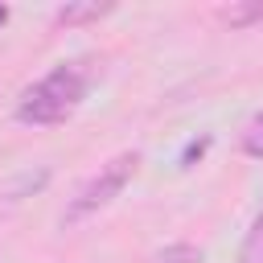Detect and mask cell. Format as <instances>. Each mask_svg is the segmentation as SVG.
Listing matches in <instances>:
<instances>
[{"mask_svg":"<svg viewBox=\"0 0 263 263\" xmlns=\"http://www.w3.org/2000/svg\"><path fill=\"white\" fill-rule=\"evenodd\" d=\"M148 263H201V247H193V242H168Z\"/></svg>","mask_w":263,"mask_h":263,"instance_id":"cell-7","label":"cell"},{"mask_svg":"<svg viewBox=\"0 0 263 263\" xmlns=\"http://www.w3.org/2000/svg\"><path fill=\"white\" fill-rule=\"evenodd\" d=\"M218 16H222V25H230V29H255V25H263V0L230 4V8H222Z\"/></svg>","mask_w":263,"mask_h":263,"instance_id":"cell-4","label":"cell"},{"mask_svg":"<svg viewBox=\"0 0 263 263\" xmlns=\"http://www.w3.org/2000/svg\"><path fill=\"white\" fill-rule=\"evenodd\" d=\"M115 8L111 4H62V8H53V25H86V21H103V16H111Z\"/></svg>","mask_w":263,"mask_h":263,"instance_id":"cell-3","label":"cell"},{"mask_svg":"<svg viewBox=\"0 0 263 263\" xmlns=\"http://www.w3.org/2000/svg\"><path fill=\"white\" fill-rule=\"evenodd\" d=\"M140 164H144V152H140V148H123V152H115L107 164H99V168L74 189V197L66 201L62 226H78V222L95 218L99 210H107V205L132 185V177L140 173Z\"/></svg>","mask_w":263,"mask_h":263,"instance_id":"cell-2","label":"cell"},{"mask_svg":"<svg viewBox=\"0 0 263 263\" xmlns=\"http://www.w3.org/2000/svg\"><path fill=\"white\" fill-rule=\"evenodd\" d=\"M238 152L251 160H263V111H255L242 127H238Z\"/></svg>","mask_w":263,"mask_h":263,"instance_id":"cell-5","label":"cell"},{"mask_svg":"<svg viewBox=\"0 0 263 263\" xmlns=\"http://www.w3.org/2000/svg\"><path fill=\"white\" fill-rule=\"evenodd\" d=\"M205 148H210V136H201V140H189V144H185V152H181V168H193V164L205 156Z\"/></svg>","mask_w":263,"mask_h":263,"instance_id":"cell-8","label":"cell"},{"mask_svg":"<svg viewBox=\"0 0 263 263\" xmlns=\"http://www.w3.org/2000/svg\"><path fill=\"white\" fill-rule=\"evenodd\" d=\"M234 263H263V210L251 218L242 242H238V259Z\"/></svg>","mask_w":263,"mask_h":263,"instance_id":"cell-6","label":"cell"},{"mask_svg":"<svg viewBox=\"0 0 263 263\" xmlns=\"http://www.w3.org/2000/svg\"><path fill=\"white\" fill-rule=\"evenodd\" d=\"M4 21H8V4H0V25H4Z\"/></svg>","mask_w":263,"mask_h":263,"instance_id":"cell-9","label":"cell"},{"mask_svg":"<svg viewBox=\"0 0 263 263\" xmlns=\"http://www.w3.org/2000/svg\"><path fill=\"white\" fill-rule=\"evenodd\" d=\"M90 78L95 74H90V66L82 58L58 62L49 74H41L33 86H25V95L16 99L12 119L25 123V127H58V123H66L82 107V99L90 95Z\"/></svg>","mask_w":263,"mask_h":263,"instance_id":"cell-1","label":"cell"}]
</instances>
